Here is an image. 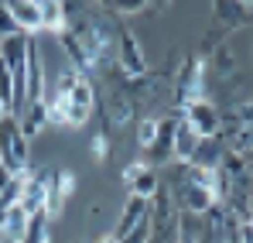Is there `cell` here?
I'll use <instances>...</instances> for the list:
<instances>
[{
    "mask_svg": "<svg viewBox=\"0 0 253 243\" xmlns=\"http://www.w3.org/2000/svg\"><path fill=\"white\" fill-rule=\"evenodd\" d=\"M212 69L222 76V79H233L236 72H240V65H236V55H233V48L222 41L215 51H212Z\"/></svg>",
    "mask_w": 253,
    "mask_h": 243,
    "instance_id": "obj_15",
    "label": "cell"
},
{
    "mask_svg": "<svg viewBox=\"0 0 253 243\" xmlns=\"http://www.w3.org/2000/svg\"><path fill=\"white\" fill-rule=\"evenodd\" d=\"M181 120L188 123L199 137H219L222 134V113L212 99H195L181 110Z\"/></svg>",
    "mask_w": 253,
    "mask_h": 243,
    "instance_id": "obj_3",
    "label": "cell"
},
{
    "mask_svg": "<svg viewBox=\"0 0 253 243\" xmlns=\"http://www.w3.org/2000/svg\"><path fill=\"white\" fill-rule=\"evenodd\" d=\"M117 65H120V72H124L126 79L147 76V55H144L137 35L126 24H120V21H117Z\"/></svg>",
    "mask_w": 253,
    "mask_h": 243,
    "instance_id": "obj_2",
    "label": "cell"
},
{
    "mask_svg": "<svg viewBox=\"0 0 253 243\" xmlns=\"http://www.w3.org/2000/svg\"><path fill=\"white\" fill-rule=\"evenodd\" d=\"M7 10H10L14 28H17L21 35L31 38L35 31H42V7H38V3H31V0H10Z\"/></svg>",
    "mask_w": 253,
    "mask_h": 243,
    "instance_id": "obj_7",
    "label": "cell"
},
{
    "mask_svg": "<svg viewBox=\"0 0 253 243\" xmlns=\"http://www.w3.org/2000/svg\"><path fill=\"white\" fill-rule=\"evenodd\" d=\"M199 141H202V137L181 120V123H178V130H174V161L188 164V161H192V154H195V147H199Z\"/></svg>",
    "mask_w": 253,
    "mask_h": 243,
    "instance_id": "obj_13",
    "label": "cell"
},
{
    "mask_svg": "<svg viewBox=\"0 0 253 243\" xmlns=\"http://www.w3.org/2000/svg\"><path fill=\"white\" fill-rule=\"evenodd\" d=\"M42 31L48 35H58L69 28V14H65V3H55V0H42Z\"/></svg>",
    "mask_w": 253,
    "mask_h": 243,
    "instance_id": "obj_14",
    "label": "cell"
},
{
    "mask_svg": "<svg viewBox=\"0 0 253 243\" xmlns=\"http://www.w3.org/2000/svg\"><path fill=\"white\" fill-rule=\"evenodd\" d=\"M92 110H96V86H92V79H89V76H83V79H79V86L69 93L65 127H83V123H89Z\"/></svg>",
    "mask_w": 253,
    "mask_h": 243,
    "instance_id": "obj_6",
    "label": "cell"
},
{
    "mask_svg": "<svg viewBox=\"0 0 253 243\" xmlns=\"http://www.w3.org/2000/svg\"><path fill=\"white\" fill-rule=\"evenodd\" d=\"M0 123H3V113H0Z\"/></svg>",
    "mask_w": 253,
    "mask_h": 243,
    "instance_id": "obj_20",
    "label": "cell"
},
{
    "mask_svg": "<svg viewBox=\"0 0 253 243\" xmlns=\"http://www.w3.org/2000/svg\"><path fill=\"white\" fill-rule=\"evenodd\" d=\"M215 21L226 24V31H233L247 21V7L243 3H215Z\"/></svg>",
    "mask_w": 253,
    "mask_h": 243,
    "instance_id": "obj_16",
    "label": "cell"
},
{
    "mask_svg": "<svg viewBox=\"0 0 253 243\" xmlns=\"http://www.w3.org/2000/svg\"><path fill=\"white\" fill-rule=\"evenodd\" d=\"M28 161H31V144L21 134L17 117H3L0 123V168L7 175H28Z\"/></svg>",
    "mask_w": 253,
    "mask_h": 243,
    "instance_id": "obj_1",
    "label": "cell"
},
{
    "mask_svg": "<svg viewBox=\"0 0 253 243\" xmlns=\"http://www.w3.org/2000/svg\"><path fill=\"white\" fill-rule=\"evenodd\" d=\"M158 130H161V117H140L137 120V147H140V154L158 141Z\"/></svg>",
    "mask_w": 253,
    "mask_h": 243,
    "instance_id": "obj_17",
    "label": "cell"
},
{
    "mask_svg": "<svg viewBox=\"0 0 253 243\" xmlns=\"http://www.w3.org/2000/svg\"><path fill=\"white\" fill-rule=\"evenodd\" d=\"M222 154H226V141H222V137H202L188 164H192V168H202V171H219Z\"/></svg>",
    "mask_w": 253,
    "mask_h": 243,
    "instance_id": "obj_9",
    "label": "cell"
},
{
    "mask_svg": "<svg viewBox=\"0 0 253 243\" xmlns=\"http://www.w3.org/2000/svg\"><path fill=\"white\" fill-rule=\"evenodd\" d=\"M48 103H28L24 110H21V117H17V127H21V134L31 141V137H38L44 127H48Z\"/></svg>",
    "mask_w": 253,
    "mask_h": 243,
    "instance_id": "obj_12",
    "label": "cell"
},
{
    "mask_svg": "<svg viewBox=\"0 0 253 243\" xmlns=\"http://www.w3.org/2000/svg\"><path fill=\"white\" fill-rule=\"evenodd\" d=\"M92 154H96V158H106V154H110V130H106V127L92 137Z\"/></svg>",
    "mask_w": 253,
    "mask_h": 243,
    "instance_id": "obj_19",
    "label": "cell"
},
{
    "mask_svg": "<svg viewBox=\"0 0 253 243\" xmlns=\"http://www.w3.org/2000/svg\"><path fill=\"white\" fill-rule=\"evenodd\" d=\"M151 219V202H144V199H126L124 212H120V219H117V230H113V237L120 240V237H126L130 230H137L140 223H147Z\"/></svg>",
    "mask_w": 253,
    "mask_h": 243,
    "instance_id": "obj_10",
    "label": "cell"
},
{
    "mask_svg": "<svg viewBox=\"0 0 253 243\" xmlns=\"http://www.w3.org/2000/svg\"><path fill=\"white\" fill-rule=\"evenodd\" d=\"M28 226H31V216L21 205H10V209L0 212V233H3L7 243H21L24 233H28Z\"/></svg>",
    "mask_w": 253,
    "mask_h": 243,
    "instance_id": "obj_11",
    "label": "cell"
},
{
    "mask_svg": "<svg viewBox=\"0 0 253 243\" xmlns=\"http://www.w3.org/2000/svg\"><path fill=\"white\" fill-rule=\"evenodd\" d=\"M44 58L38 51V45L31 38V51H28V103H44Z\"/></svg>",
    "mask_w": 253,
    "mask_h": 243,
    "instance_id": "obj_8",
    "label": "cell"
},
{
    "mask_svg": "<svg viewBox=\"0 0 253 243\" xmlns=\"http://www.w3.org/2000/svg\"><path fill=\"white\" fill-rule=\"evenodd\" d=\"M10 35H21V31L14 28V17H10V10H7V3H0V41L10 38Z\"/></svg>",
    "mask_w": 253,
    "mask_h": 243,
    "instance_id": "obj_18",
    "label": "cell"
},
{
    "mask_svg": "<svg viewBox=\"0 0 253 243\" xmlns=\"http://www.w3.org/2000/svg\"><path fill=\"white\" fill-rule=\"evenodd\" d=\"M124 185H126V192H130L133 199L151 202V199L161 192V171L147 168L144 161H133V164H126V171H124Z\"/></svg>",
    "mask_w": 253,
    "mask_h": 243,
    "instance_id": "obj_5",
    "label": "cell"
},
{
    "mask_svg": "<svg viewBox=\"0 0 253 243\" xmlns=\"http://www.w3.org/2000/svg\"><path fill=\"white\" fill-rule=\"evenodd\" d=\"M48 192H51V171H31L24 175V185H21V209L28 216H38L48 209Z\"/></svg>",
    "mask_w": 253,
    "mask_h": 243,
    "instance_id": "obj_4",
    "label": "cell"
}]
</instances>
